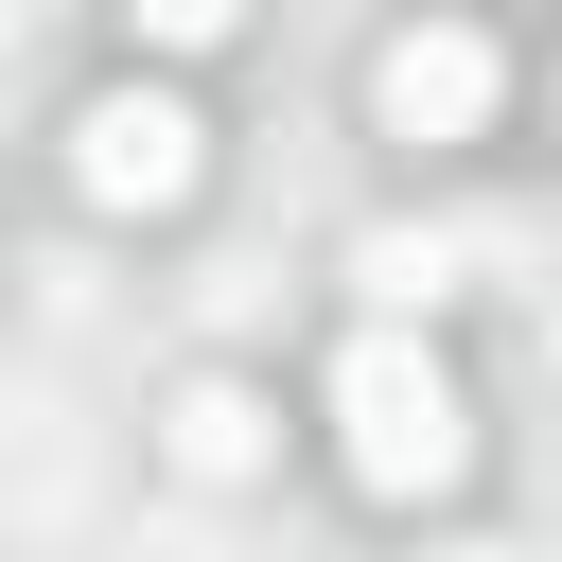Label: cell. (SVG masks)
Instances as JSON below:
<instances>
[{
    "label": "cell",
    "instance_id": "obj_1",
    "mask_svg": "<svg viewBox=\"0 0 562 562\" xmlns=\"http://www.w3.org/2000/svg\"><path fill=\"white\" fill-rule=\"evenodd\" d=\"M334 457H351V492H386V509H422V492L474 474V404H457V369H439L404 316L334 351Z\"/></svg>",
    "mask_w": 562,
    "mask_h": 562
},
{
    "label": "cell",
    "instance_id": "obj_2",
    "mask_svg": "<svg viewBox=\"0 0 562 562\" xmlns=\"http://www.w3.org/2000/svg\"><path fill=\"white\" fill-rule=\"evenodd\" d=\"M193 176H211V123H193L176 88H105V105L70 123V193H88V211H176Z\"/></svg>",
    "mask_w": 562,
    "mask_h": 562
},
{
    "label": "cell",
    "instance_id": "obj_3",
    "mask_svg": "<svg viewBox=\"0 0 562 562\" xmlns=\"http://www.w3.org/2000/svg\"><path fill=\"white\" fill-rule=\"evenodd\" d=\"M492 88H509V70H492V35H474V18H422V35H386V53H369V123H386V140H474V123H492Z\"/></svg>",
    "mask_w": 562,
    "mask_h": 562
},
{
    "label": "cell",
    "instance_id": "obj_4",
    "mask_svg": "<svg viewBox=\"0 0 562 562\" xmlns=\"http://www.w3.org/2000/svg\"><path fill=\"white\" fill-rule=\"evenodd\" d=\"M176 474H211V492H228V474H263V386L193 369V386H176Z\"/></svg>",
    "mask_w": 562,
    "mask_h": 562
},
{
    "label": "cell",
    "instance_id": "obj_5",
    "mask_svg": "<svg viewBox=\"0 0 562 562\" xmlns=\"http://www.w3.org/2000/svg\"><path fill=\"white\" fill-rule=\"evenodd\" d=\"M369 299H386V316H439V299H457V246H404V228H386V246H369Z\"/></svg>",
    "mask_w": 562,
    "mask_h": 562
},
{
    "label": "cell",
    "instance_id": "obj_6",
    "mask_svg": "<svg viewBox=\"0 0 562 562\" xmlns=\"http://www.w3.org/2000/svg\"><path fill=\"white\" fill-rule=\"evenodd\" d=\"M123 18H140V35H158V53H211V35H228V18H246V0H123Z\"/></svg>",
    "mask_w": 562,
    "mask_h": 562
}]
</instances>
